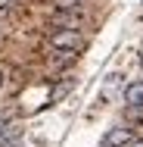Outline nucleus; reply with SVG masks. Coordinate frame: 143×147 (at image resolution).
<instances>
[{
  "instance_id": "obj_1",
  "label": "nucleus",
  "mask_w": 143,
  "mask_h": 147,
  "mask_svg": "<svg viewBox=\"0 0 143 147\" xmlns=\"http://www.w3.org/2000/svg\"><path fill=\"white\" fill-rule=\"evenodd\" d=\"M50 44H53V50H59V53H78L84 47V38L75 28H59V31H53Z\"/></svg>"
},
{
  "instance_id": "obj_2",
  "label": "nucleus",
  "mask_w": 143,
  "mask_h": 147,
  "mask_svg": "<svg viewBox=\"0 0 143 147\" xmlns=\"http://www.w3.org/2000/svg\"><path fill=\"white\" fill-rule=\"evenodd\" d=\"M131 141H134V131H131V128H112V131L103 135L100 144L103 147H128Z\"/></svg>"
},
{
  "instance_id": "obj_7",
  "label": "nucleus",
  "mask_w": 143,
  "mask_h": 147,
  "mask_svg": "<svg viewBox=\"0 0 143 147\" xmlns=\"http://www.w3.org/2000/svg\"><path fill=\"white\" fill-rule=\"evenodd\" d=\"M3 78H6V75H3V69H0V88H3Z\"/></svg>"
},
{
  "instance_id": "obj_4",
  "label": "nucleus",
  "mask_w": 143,
  "mask_h": 147,
  "mask_svg": "<svg viewBox=\"0 0 143 147\" xmlns=\"http://www.w3.org/2000/svg\"><path fill=\"white\" fill-rule=\"evenodd\" d=\"M22 138V125H16V122H6L3 128H0V147L9 144V141H19Z\"/></svg>"
},
{
  "instance_id": "obj_8",
  "label": "nucleus",
  "mask_w": 143,
  "mask_h": 147,
  "mask_svg": "<svg viewBox=\"0 0 143 147\" xmlns=\"http://www.w3.org/2000/svg\"><path fill=\"white\" fill-rule=\"evenodd\" d=\"M3 125H6V116H0V128H3Z\"/></svg>"
},
{
  "instance_id": "obj_3",
  "label": "nucleus",
  "mask_w": 143,
  "mask_h": 147,
  "mask_svg": "<svg viewBox=\"0 0 143 147\" xmlns=\"http://www.w3.org/2000/svg\"><path fill=\"white\" fill-rule=\"evenodd\" d=\"M124 103L128 107H143V82H131L124 88Z\"/></svg>"
},
{
  "instance_id": "obj_9",
  "label": "nucleus",
  "mask_w": 143,
  "mask_h": 147,
  "mask_svg": "<svg viewBox=\"0 0 143 147\" xmlns=\"http://www.w3.org/2000/svg\"><path fill=\"white\" fill-rule=\"evenodd\" d=\"M140 66H143V57H140Z\"/></svg>"
},
{
  "instance_id": "obj_6",
  "label": "nucleus",
  "mask_w": 143,
  "mask_h": 147,
  "mask_svg": "<svg viewBox=\"0 0 143 147\" xmlns=\"http://www.w3.org/2000/svg\"><path fill=\"white\" fill-rule=\"evenodd\" d=\"M3 147H22V141H9V144H3Z\"/></svg>"
},
{
  "instance_id": "obj_5",
  "label": "nucleus",
  "mask_w": 143,
  "mask_h": 147,
  "mask_svg": "<svg viewBox=\"0 0 143 147\" xmlns=\"http://www.w3.org/2000/svg\"><path fill=\"white\" fill-rule=\"evenodd\" d=\"M81 0H56V9H78Z\"/></svg>"
}]
</instances>
